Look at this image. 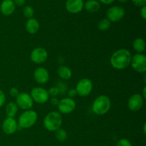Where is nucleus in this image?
Wrapping results in <instances>:
<instances>
[{
    "instance_id": "f257e3e1",
    "label": "nucleus",
    "mask_w": 146,
    "mask_h": 146,
    "mask_svg": "<svg viewBox=\"0 0 146 146\" xmlns=\"http://www.w3.org/2000/svg\"><path fill=\"white\" fill-rule=\"evenodd\" d=\"M132 55L126 48H120L115 51L110 58V63L113 68L117 70H123L131 64Z\"/></svg>"
},
{
    "instance_id": "f03ea898",
    "label": "nucleus",
    "mask_w": 146,
    "mask_h": 146,
    "mask_svg": "<svg viewBox=\"0 0 146 146\" xmlns=\"http://www.w3.org/2000/svg\"><path fill=\"white\" fill-rule=\"evenodd\" d=\"M111 106L110 98L105 95L98 96L92 104V111L96 115H103L109 111Z\"/></svg>"
},
{
    "instance_id": "7ed1b4c3",
    "label": "nucleus",
    "mask_w": 146,
    "mask_h": 146,
    "mask_svg": "<svg viewBox=\"0 0 146 146\" xmlns=\"http://www.w3.org/2000/svg\"><path fill=\"white\" fill-rule=\"evenodd\" d=\"M63 119L61 114L58 111H51L44 119V125L46 130L51 132H55L61 128Z\"/></svg>"
},
{
    "instance_id": "20e7f679",
    "label": "nucleus",
    "mask_w": 146,
    "mask_h": 146,
    "mask_svg": "<svg viewBox=\"0 0 146 146\" xmlns=\"http://www.w3.org/2000/svg\"><path fill=\"white\" fill-rule=\"evenodd\" d=\"M38 119V114L34 110H27L20 115L18 119V126L21 128H29L35 125Z\"/></svg>"
},
{
    "instance_id": "39448f33",
    "label": "nucleus",
    "mask_w": 146,
    "mask_h": 146,
    "mask_svg": "<svg viewBox=\"0 0 146 146\" xmlns=\"http://www.w3.org/2000/svg\"><path fill=\"white\" fill-rule=\"evenodd\" d=\"M133 69L138 73L143 74L146 71V56L143 54H135L131 57V64Z\"/></svg>"
},
{
    "instance_id": "423d86ee",
    "label": "nucleus",
    "mask_w": 146,
    "mask_h": 146,
    "mask_svg": "<svg viewBox=\"0 0 146 146\" xmlns=\"http://www.w3.org/2000/svg\"><path fill=\"white\" fill-rule=\"evenodd\" d=\"M30 96L33 101L38 104H45L49 99L48 91L41 87H35L32 88L30 93Z\"/></svg>"
},
{
    "instance_id": "0eeeda50",
    "label": "nucleus",
    "mask_w": 146,
    "mask_h": 146,
    "mask_svg": "<svg viewBox=\"0 0 146 146\" xmlns=\"http://www.w3.org/2000/svg\"><path fill=\"white\" fill-rule=\"evenodd\" d=\"M75 89L77 95L81 97L87 96L91 94L93 90L92 81L89 78H82L77 83Z\"/></svg>"
},
{
    "instance_id": "6e6552de",
    "label": "nucleus",
    "mask_w": 146,
    "mask_h": 146,
    "mask_svg": "<svg viewBox=\"0 0 146 146\" xmlns=\"http://www.w3.org/2000/svg\"><path fill=\"white\" fill-rule=\"evenodd\" d=\"M16 104L18 108L22 110H29L34 105V101L31 98L30 94L26 92H21L16 97Z\"/></svg>"
},
{
    "instance_id": "1a4fd4ad",
    "label": "nucleus",
    "mask_w": 146,
    "mask_h": 146,
    "mask_svg": "<svg viewBox=\"0 0 146 146\" xmlns=\"http://www.w3.org/2000/svg\"><path fill=\"white\" fill-rule=\"evenodd\" d=\"M58 112L62 114H69L75 110L76 104L73 98H62L58 101L57 105Z\"/></svg>"
},
{
    "instance_id": "9d476101",
    "label": "nucleus",
    "mask_w": 146,
    "mask_h": 146,
    "mask_svg": "<svg viewBox=\"0 0 146 146\" xmlns=\"http://www.w3.org/2000/svg\"><path fill=\"white\" fill-rule=\"evenodd\" d=\"M125 10L121 6H113L110 7L106 13L107 19L111 22H117L122 19L125 16Z\"/></svg>"
},
{
    "instance_id": "9b49d317",
    "label": "nucleus",
    "mask_w": 146,
    "mask_h": 146,
    "mask_svg": "<svg viewBox=\"0 0 146 146\" xmlns=\"http://www.w3.org/2000/svg\"><path fill=\"white\" fill-rule=\"evenodd\" d=\"M30 58L34 64H41L48 58V52L42 47H37L32 50L30 54Z\"/></svg>"
},
{
    "instance_id": "f8f14e48",
    "label": "nucleus",
    "mask_w": 146,
    "mask_h": 146,
    "mask_svg": "<svg viewBox=\"0 0 146 146\" xmlns=\"http://www.w3.org/2000/svg\"><path fill=\"white\" fill-rule=\"evenodd\" d=\"M144 98L141 94H135L131 96L128 101V107L131 111H138L143 107Z\"/></svg>"
},
{
    "instance_id": "ddd939ff",
    "label": "nucleus",
    "mask_w": 146,
    "mask_h": 146,
    "mask_svg": "<svg viewBox=\"0 0 146 146\" xmlns=\"http://www.w3.org/2000/svg\"><path fill=\"white\" fill-rule=\"evenodd\" d=\"M18 123L14 118L7 117L2 123V131L7 135H12L18 129Z\"/></svg>"
},
{
    "instance_id": "4468645a",
    "label": "nucleus",
    "mask_w": 146,
    "mask_h": 146,
    "mask_svg": "<svg viewBox=\"0 0 146 146\" xmlns=\"http://www.w3.org/2000/svg\"><path fill=\"white\" fill-rule=\"evenodd\" d=\"M84 3L83 0H67L66 2V9L71 14H78L84 9Z\"/></svg>"
},
{
    "instance_id": "2eb2a0df",
    "label": "nucleus",
    "mask_w": 146,
    "mask_h": 146,
    "mask_svg": "<svg viewBox=\"0 0 146 146\" xmlns=\"http://www.w3.org/2000/svg\"><path fill=\"white\" fill-rule=\"evenodd\" d=\"M34 77L38 84H44L48 82L49 79V73L44 67H39L34 71Z\"/></svg>"
},
{
    "instance_id": "dca6fc26",
    "label": "nucleus",
    "mask_w": 146,
    "mask_h": 146,
    "mask_svg": "<svg viewBox=\"0 0 146 146\" xmlns=\"http://www.w3.org/2000/svg\"><path fill=\"white\" fill-rule=\"evenodd\" d=\"M15 4L13 0H4L0 5V11L4 16H10L15 11Z\"/></svg>"
},
{
    "instance_id": "f3484780",
    "label": "nucleus",
    "mask_w": 146,
    "mask_h": 146,
    "mask_svg": "<svg viewBox=\"0 0 146 146\" xmlns=\"http://www.w3.org/2000/svg\"><path fill=\"white\" fill-rule=\"evenodd\" d=\"M26 30L30 34H35L38 31L40 28L39 22L35 18L29 19L25 25Z\"/></svg>"
},
{
    "instance_id": "a211bd4d",
    "label": "nucleus",
    "mask_w": 146,
    "mask_h": 146,
    "mask_svg": "<svg viewBox=\"0 0 146 146\" xmlns=\"http://www.w3.org/2000/svg\"><path fill=\"white\" fill-rule=\"evenodd\" d=\"M84 7L88 12L95 13L101 8V3L98 0H88L84 3Z\"/></svg>"
},
{
    "instance_id": "6ab92c4d",
    "label": "nucleus",
    "mask_w": 146,
    "mask_h": 146,
    "mask_svg": "<svg viewBox=\"0 0 146 146\" xmlns=\"http://www.w3.org/2000/svg\"><path fill=\"white\" fill-rule=\"evenodd\" d=\"M58 75L62 79L69 80L72 77V71L66 66H61L58 68Z\"/></svg>"
},
{
    "instance_id": "aec40b11",
    "label": "nucleus",
    "mask_w": 146,
    "mask_h": 146,
    "mask_svg": "<svg viewBox=\"0 0 146 146\" xmlns=\"http://www.w3.org/2000/svg\"><path fill=\"white\" fill-rule=\"evenodd\" d=\"M133 48L138 54H142L145 50V42L143 38H137L133 43Z\"/></svg>"
},
{
    "instance_id": "412c9836",
    "label": "nucleus",
    "mask_w": 146,
    "mask_h": 146,
    "mask_svg": "<svg viewBox=\"0 0 146 146\" xmlns=\"http://www.w3.org/2000/svg\"><path fill=\"white\" fill-rule=\"evenodd\" d=\"M18 106L15 102H9L6 106V113L7 117L14 118L18 111Z\"/></svg>"
},
{
    "instance_id": "4be33fe9",
    "label": "nucleus",
    "mask_w": 146,
    "mask_h": 146,
    "mask_svg": "<svg viewBox=\"0 0 146 146\" xmlns=\"http://www.w3.org/2000/svg\"><path fill=\"white\" fill-rule=\"evenodd\" d=\"M54 135H55V138H56L57 141L61 143L66 141L67 138H68V133H67V132L61 128H58V130H56L54 132Z\"/></svg>"
},
{
    "instance_id": "5701e85b",
    "label": "nucleus",
    "mask_w": 146,
    "mask_h": 146,
    "mask_svg": "<svg viewBox=\"0 0 146 146\" xmlns=\"http://www.w3.org/2000/svg\"><path fill=\"white\" fill-rule=\"evenodd\" d=\"M111 26V22L107 18L100 20L98 24V29L100 31H106L109 29Z\"/></svg>"
},
{
    "instance_id": "b1692460",
    "label": "nucleus",
    "mask_w": 146,
    "mask_h": 146,
    "mask_svg": "<svg viewBox=\"0 0 146 146\" xmlns=\"http://www.w3.org/2000/svg\"><path fill=\"white\" fill-rule=\"evenodd\" d=\"M23 14H24V17L29 19L33 18L34 14V10L31 6H26L23 9Z\"/></svg>"
},
{
    "instance_id": "393cba45",
    "label": "nucleus",
    "mask_w": 146,
    "mask_h": 146,
    "mask_svg": "<svg viewBox=\"0 0 146 146\" xmlns=\"http://www.w3.org/2000/svg\"><path fill=\"white\" fill-rule=\"evenodd\" d=\"M116 146H133L131 141L127 138H121L118 140Z\"/></svg>"
},
{
    "instance_id": "a878e982",
    "label": "nucleus",
    "mask_w": 146,
    "mask_h": 146,
    "mask_svg": "<svg viewBox=\"0 0 146 146\" xmlns=\"http://www.w3.org/2000/svg\"><path fill=\"white\" fill-rule=\"evenodd\" d=\"M48 95L53 98V97L57 96L59 94L60 91H59V89H58V87L54 86V87H51V88H50V89L48 91Z\"/></svg>"
},
{
    "instance_id": "bb28decb",
    "label": "nucleus",
    "mask_w": 146,
    "mask_h": 146,
    "mask_svg": "<svg viewBox=\"0 0 146 146\" xmlns=\"http://www.w3.org/2000/svg\"><path fill=\"white\" fill-rule=\"evenodd\" d=\"M133 4H135L137 7H143L146 4V0H131Z\"/></svg>"
},
{
    "instance_id": "cd10ccee",
    "label": "nucleus",
    "mask_w": 146,
    "mask_h": 146,
    "mask_svg": "<svg viewBox=\"0 0 146 146\" xmlns=\"http://www.w3.org/2000/svg\"><path fill=\"white\" fill-rule=\"evenodd\" d=\"M19 94V91L15 87H13V88H11L9 90V94L11 97H17V96Z\"/></svg>"
},
{
    "instance_id": "c85d7f7f",
    "label": "nucleus",
    "mask_w": 146,
    "mask_h": 146,
    "mask_svg": "<svg viewBox=\"0 0 146 146\" xmlns=\"http://www.w3.org/2000/svg\"><path fill=\"white\" fill-rule=\"evenodd\" d=\"M6 101V96H5V94H4L2 91L0 89V108L4 106V103H5Z\"/></svg>"
},
{
    "instance_id": "c756f323",
    "label": "nucleus",
    "mask_w": 146,
    "mask_h": 146,
    "mask_svg": "<svg viewBox=\"0 0 146 146\" xmlns=\"http://www.w3.org/2000/svg\"><path fill=\"white\" fill-rule=\"evenodd\" d=\"M77 95L76 91L75 88H72V89H70L68 91V96L70 98H74V97H76V96Z\"/></svg>"
},
{
    "instance_id": "7c9ffc66",
    "label": "nucleus",
    "mask_w": 146,
    "mask_h": 146,
    "mask_svg": "<svg viewBox=\"0 0 146 146\" xmlns=\"http://www.w3.org/2000/svg\"><path fill=\"white\" fill-rule=\"evenodd\" d=\"M140 14H141V17L143 19H146V6H143V7H141Z\"/></svg>"
},
{
    "instance_id": "2f4dec72",
    "label": "nucleus",
    "mask_w": 146,
    "mask_h": 146,
    "mask_svg": "<svg viewBox=\"0 0 146 146\" xmlns=\"http://www.w3.org/2000/svg\"><path fill=\"white\" fill-rule=\"evenodd\" d=\"M15 6H19V7H22L25 4L26 0H13Z\"/></svg>"
},
{
    "instance_id": "473e14b6",
    "label": "nucleus",
    "mask_w": 146,
    "mask_h": 146,
    "mask_svg": "<svg viewBox=\"0 0 146 146\" xmlns=\"http://www.w3.org/2000/svg\"><path fill=\"white\" fill-rule=\"evenodd\" d=\"M115 0H98V1L104 4H106V5H108V4H111L112 3H113Z\"/></svg>"
},
{
    "instance_id": "72a5a7b5",
    "label": "nucleus",
    "mask_w": 146,
    "mask_h": 146,
    "mask_svg": "<svg viewBox=\"0 0 146 146\" xmlns=\"http://www.w3.org/2000/svg\"><path fill=\"white\" fill-rule=\"evenodd\" d=\"M58 101H59V100H58V98H55V97H53L51 100V104L53 106H57L58 104Z\"/></svg>"
},
{
    "instance_id": "f704fd0d",
    "label": "nucleus",
    "mask_w": 146,
    "mask_h": 146,
    "mask_svg": "<svg viewBox=\"0 0 146 146\" xmlns=\"http://www.w3.org/2000/svg\"><path fill=\"white\" fill-rule=\"evenodd\" d=\"M145 91H146V87L145 86L143 88V95H141L143 96V98H144V99H145L146 98V94H145Z\"/></svg>"
},
{
    "instance_id": "c9c22d12",
    "label": "nucleus",
    "mask_w": 146,
    "mask_h": 146,
    "mask_svg": "<svg viewBox=\"0 0 146 146\" xmlns=\"http://www.w3.org/2000/svg\"><path fill=\"white\" fill-rule=\"evenodd\" d=\"M118 1L121 3H126L128 0H118Z\"/></svg>"
},
{
    "instance_id": "e433bc0d",
    "label": "nucleus",
    "mask_w": 146,
    "mask_h": 146,
    "mask_svg": "<svg viewBox=\"0 0 146 146\" xmlns=\"http://www.w3.org/2000/svg\"><path fill=\"white\" fill-rule=\"evenodd\" d=\"M145 126H146V124L145 123L144 124V125H143V132H144V133L145 134V133H146V131H145Z\"/></svg>"
}]
</instances>
